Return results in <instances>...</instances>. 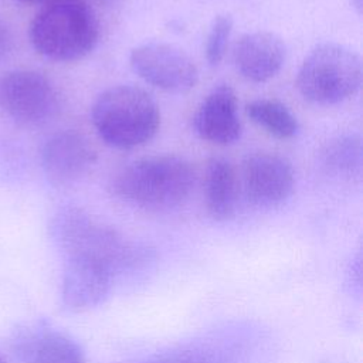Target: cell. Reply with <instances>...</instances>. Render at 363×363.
<instances>
[{
  "mask_svg": "<svg viewBox=\"0 0 363 363\" xmlns=\"http://www.w3.org/2000/svg\"><path fill=\"white\" fill-rule=\"evenodd\" d=\"M193 126L196 133L210 143L227 146L235 143L242 132L235 91L230 84H217L200 102Z\"/></svg>",
  "mask_w": 363,
  "mask_h": 363,
  "instance_id": "10",
  "label": "cell"
},
{
  "mask_svg": "<svg viewBox=\"0 0 363 363\" xmlns=\"http://www.w3.org/2000/svg\"><path fill=\"white\" fill-rule=\"evenodd\" d=\"M362 58L339 43H320L303 58L296 88L309 102L336 105L352 98L362 85Z\"/></svg>",
  "mask_w": 363,
  "mask_h": 363,
  "instance_id": "5",
  "label": "cell"
},
{
  "mask_svg": "<svg viewBox=\"0 0 363 363\" xmlns=\"http://www.w3.org/2000/svg\"><path fill=\"white\" fill-rule=\"evenodd\" d=\"M20 1H24V3H40V1H43V3H51V1H57V0H20Z\"/></svg>",
  "mask_w": 363,
  "mask_h": 363,
  "instance_id": "20",
  "label": "cell"
},
{
  "mask_svg": "<svg viewBox=\"0 0 363 363\" xmlns=\"http://www.w3.org/2000/svg\"><path fill=\"white\" fill-rule=\"evenodd\" d=\"M50 235L65 258H89L106 265L113 274L140 265L147 255L115 228L74 206L61 207L52 214Z\"/></svg>",
  "mask_w": 363,
  "mask_h": 363,
  "instance_id": "2",
  "label": "cell"
},
{
  "mask_svg": "<svg viewBox=\"0 0 363 363\" xmlns=\"http://www.w3.org/2000/svg\"><path fill=\"white\" fill-rule=\"evenodd\" d=\"M196 182L191 163L177 155H153L123 166L112 191L123 203L146 211H169L182 206Z\"/></svg>",
  "mask_w": 363,
  "mask_h": 363,
  "instance_id": "1",
  "label": "cell"
},
{
  "mask_svg": "<svg viewBox=\"0 0 363 363\" xmlns=\"http://www.w3.org/2000/svg\"><path fill=\"white\" fill-rule=\"evenodd\" d=\"M285 58V43L271 31L245 33L233 47V62L237 72L255 84L272 79L284 67Z\"/></svg>",
  "mask_w": 363,
  "mask_h": 363,
  "instance_id": "12",
  "label": "cell"
},
{
  "mask_svg": "<svg viewBox=\"0 0 363 363\" xmlns=\"http://www.w3.org/2000/svg\"><path fill=\"white\" fill-rule=\"evenodd\" d=\"M233 17L230 14H218L214 17L206 38V60L211 67L218 65L225 57L230 37L233 33Z\"/></svg>",
  "mask_w": 363,
  "mask_h": 363,
  "instance_id": "17",
  "label": "cell"
},
{
  "mask_svg": "<svg viewBox=\"0 0 363 363\" xmlns=\"http://www.w3.org/2000/svg\"><path fill=\"white\" fill-rule=\"evenodd\" d=\"M0 363H3V360H1V359H0Z\"/></svg>",
  "mask_w": 363,
  "mask_h": 363,
  "instance_id": "21",
  "label": "cell"
},
{
  "mask_svg": "<svg viewBox=\"0 0 363 363\" xmlns=\"http://www.w3.org/2000/svg\"><path fill=\"white\" fill-rule=\"evenodd\" d=\"M13 353L18 363H85L84 352L72 337L44 323L17 330Z\"/></svg>",
  "mask_w": 363,
  "mask_h": 363,
  "instance_id": "13",
  "label": "cell"
},
{
  "mask_svg": "<svg viewBox=\"0 0 363 363\" xmlns=\"http://www.w3.org/2000/svg\"><path fill=\"white\" fill-rule=\"evenodd\" d=\"M13 47V34L10 27L0 18V61H3Z\"/></svg>",
  "mask_w": 363,
  "mask_h": 363,
  "instance_id": "19",
  "label": "cell"
},
{
  "mask_svg": "<svg viewBox=\"0 0 363 363\" xmlns=\"http://www.w3.org/2000/svg\"><path fill=\"white\" fill-rule=\"evenodd\" d=\"M96 153L85 135L75 129H61L50 135L40 147V167L54 187H68L79 182L95 163Z\"/></svg>",
  "mask_w": 363,
  "mask_h": 363,
  "instance_id": "9",
  "label": "cell"
},
{
  "mask_svg": "<svg viewBox=\"0 0 363 363\" xmlns=\"http://www.w3.org/2000/svg\"><path fill=\"white\" fill-rule=\"evenodd\" d=\"M241 184L247 200L258 208H274L285 203L295 187L291 162L272 152H255L244 157Z\"/></svg>",
  "mask_w": 363,
  "mask_h": 363,
  "instance_id": "8",
  "label": "cell"
},
{
  "mask_svg": "<svg viewBox=\"0 0 363 363\" xmlns=\"http://www.w3.org/2000/svg\"><path fill=\"white\" fill-rule=\"evenodd\" d=\"M23 157L18 146L9 138L0 139V177L4 182H16L21 176Z\"/></svg>",
  "mask_w": 363,
  "mask_h": 363,
  "instance_id": "18",
  "label": "cell"
},
{
  "mask_svg": "<svg viewBox=\"0 0 363 363\" xmlns=\"http://www.w3.org/2000/svg\"><path fill=\"white\" fill-rule=\"evenodd\" d=\"M238 179L230 160L213 156L206 163L204 204L208 216L216 221L230 220L237 208Z\"/></svg>",
  "mask_w": 363,
  "mask_h": 363,
  "instance_id": "14",
  "label": "cell"
},
{
  "mask_svg": "<svg viewBox=\"0 0 363 363\" xmlns=\"http://www.w3.org/2000/svg\"><path fill=\"white\" fill-rule=\"evenodd\" d=\"M245 115L255 125L278 139H291L299 132L296 116L285 104L277 99H252L245 105Z\"/></svg>",
  "mask_w": 363,
  "mask_h": 363,
  "instance_id": "16",
  "label": "cell"
},
{
  "mask_svg": "<svg viewBox=\"0 0 363 363\" xmlns=\"http://www.w3.org/2000/svg\"><path fill=\"white\" fill-rule=\"evenodd\" d=\"M129 65L146 84L172 94H184L199 81V69L182 48L162 41L136 45L129 52Z\"/></svg>",
  "mask_w": 363,
  "mask_h": 363,
  "instance_id": "7",
  "label": "cell"
},
{
  "mask_svg": "<svg viewBox=\"0 0 363 363\" xmlns=\"http://www.w3.org/2000/svg\"><path fill=\"white\" fill-rule=\"evenodd\" d=\"M113 272L104 264L82 258H65L61 296L65 308L74 312L89 311L109 295Z\"/></svg>",
  "mask_w": 363,
  "mask_h": 363,
  "instance_id": "11",
  "label": "cell"
},
{
  "mask_svg": "<svg viewBox=\"0 0 363 363\" xmlns=\"http://www.w3.org/2000/svg\"><path fill=\"white\" fill-rule=\"evenodd\" d=\"M60 106V92L45 74L16 68L0 75V113L16 125H45L58 113Z\"/></svg>",
  "mask_w": 363,
  "mask_h": 363,
  "instance_id": "6",
  "label": "cell"
},
{
  "mask_svg": "<svg viewBox=\"0 0 363 363\" xmlns=\"http://www.w3.org/2000/svg\"><path fill=\"white\" fill-rule=\"evenodd\" d=\"M322 166L325 170L336 177L352 179L360 176L363 162L362 139L356 133L340 135L323 147Z\"/></svg>",
  "mask_w": 363,
  "mask_h": 363,
  "instance_id": "15",
  "label": "cell"
},
{
  "mask_svg": "<svg viewBox=\"0 0 363 363\" xmlns=\"http://www.w3.org/2000/svg\"><path fill=\"white\" fill-rule=\"evenodd\" d=\"M91 121L105 145L130 150L155 138L160 128V109L143 88L119 84L96 96L91 108Z\"/></svg>",
  "mask_w": 363,
  "mask_h": 363,
  "instance_id": "3",
  "label": "cell"
},
{
  "mask_svg": "<svg viewBox=\"0 0 363 363\" xmlns=\"http://www.w3.org/2000/svg\"><path fill=\"white\" fill-rule=\"evenodd\" d=\"M28 40L40 55L51 61H78L95 50L99 21L84 0L51 1L31 18Z\"/></svg>",
  "mask_w": 363,
  "mask_h": 363,
  "instance_id": "4",
  "label": "cell"
}]
</instances>
